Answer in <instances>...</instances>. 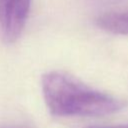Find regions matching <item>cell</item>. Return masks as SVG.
<instances>
[{"label":"cell","instance_id":"cell-1","mask_svg":"<svg viewBox=\"0 0 128 128\" xmlns=\"http://www.w3.org/2000/svg\"><path fill=\"white\" fill-rule=\"evenodd\" d=\"M42 91L50 113L55 116H104L123 107L116 98L92 89L61 71L43 75Z\"/></svg>","mask_w":128,"mask_h":128},{"label":"cell","instance_id":"cell-2","mask_svg":"<svg viewBox=\"0 0 128 128\" xmlns=\"http://www.w3.org/2000/svg\"><path fill=\"white\" fill-rule=\"evenodd\" d=\"M31 0H0V39L11 44L21 35Z\"/></svg>","mask_w":128,"mask_h":128},{"label":"cell","instance_id":"cell-3","mask_svg":"<svg viewBox=\"0 0 128 128\" xmlns=\"http://www.w3.org/2000/svg\"><path fill=\"white\" fill-rule=\"evenodd\" d=\"M96 25L110 33L128 35V12L102 14L96 18Z\"/></svg>","mask_w":128,"mask_h":128},{"label":"cell","instance_id":"cell-4","mask_svg":"<svg viewBox=\"0 0 128 128\" xmlns=\"http://www.w3.org/2000/svg\"><path fill=\"white\" fill-rule=\"evenodd\" d=\"M87 128H128V125H116V126H90Z\"/></svg>","mask_w":128,"mask_h":128},{"label":"cell","instance_id":"cell-5","mask_svg":"<svg viewBox=\"0 0 128 128\" xmlns=\"http://www.w3.org/2000/svg\"><path fill=\"white\" fill-rule=\"evenodd\" d=\"M6 128H26L23 126H10V127H6Z\"/></svg>","mask_w":128,"mask_h":128}]
</instances>
